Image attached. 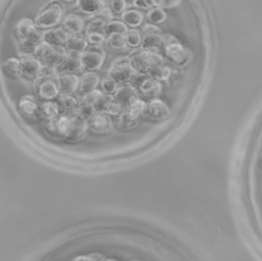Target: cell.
Masks as SVG:
<instances>
[{"label": "cell", "instance_id": "obj_38", "mask_svg": "<svg viewBox=\"0 0 262 261\" xmlns=\"http://www.w3.org/2000/svg\"><path fill=\"white\" fill-rule=\"evenodd\" d=\"M105 34L106 33H102V32H93V33L87 34V41L91 45H101V43L106 41Z\"/></svg>", "mask_w": 262, "mask_h": 261}, {"label": "cell", "instance_id": "obj_1", "mask_svg": "<svg viewBox=\"0 0 262 261\" xmlns=\"http://www.w3.org/2000/svg\"><path fill=\"white\" fill-rule=\"evenodd\" d=\"M52 124L53 130L63 139L77 141L84 137L89 124L77 111L59 115L55 118Z\"/></svg>", "mask_w": 262, "mask_h": 261}, {"label": "cell", "instance_id": "obj_24", "mask_svg": "<svg viewBox=\"0 0 262 261\" xmlns=\"http://www.w3.org/2000/svg\"><path fill=\"white\" fill-rule=\"evenodd\" d=\"M57 102L59 104L60 110L62 112H66V113L76 112L79 108V105H80L77 98L72 96L71 94H68V93L59 94Z\"/></svg>", "mask_w": 262, "mask_h": 261}, {"label": "cell", "instance_id": "obj_28", "mask_svg": "<svg viewBox=\"0 0 262 261\" xmlns=\"http://www.w3.org/2000/svg\"><path fill=\"white\" fill-rule=\"evenodd\" d=\"M87 46H88V41L76 35L71 36L66 43V48L68 51L83 52L84 50L87 49Z\"/></svg>", "mask_w": 262, "mask_h": 261}, {"label": "cell", "instance_id": "obj_16", "mask_svg": "<svg viewBox=\"0 0 262 261\" xmlns=\"http://www.w3.org/2000/svg\"><path fill=\"white\" fill-rule=\"evenodd\" d=\"M18 108L20 113L29 118L40 116L41 105H39L36 98L32 95H24L18 100Z\"/></svg>", "mask_w": 262, "mask_h": 261}, {"label": "cell", "instance_id": "obj_4", "mask_svg": "<svg viewBox=\"0 0 262 261\" xmlns=\"http://www.w3.org/2000/svg\"><path fill=\"white\" fill-rule=\"evenodd\" d=\"M130 61L134 69L142 75L150 74V72L158 66L164 63V59L162 55H160L157 51L144 50L141 49L129 56Z\"/></svg>", "mask_w": 262, "mask_h": 261}, {"label": "cell", "instance_id": "obj_18", "mask_svg": "<svg viewBox=\"0 0 262 261\" xmlns=\"http://www.w3.org/2000/svg\"><path fill=\"white\" fill-rule=\"evenodd\" d=\"M100 77L95 71H88L82 75L80 78V86L79 92L84 95L92 90L97 89L98 85L100 84Z\"/></svg>", "mask_w": 262, "mask_h": 261}, {"label": "cell", "instance_id": "obj_29", "mask_svg": "<svg viewBox=\"0 0 262 261\" xmlns=\"http://www.w3.org/2000/svg\"><path fill=\"white\" fill-rule=\"evenodd\" d=\"M106 43L111 48L116 49V50L125 49L128 45L127 42H126L125 34H119V33L107 35Z\"/></svg>", "mask_w": 262, "mask_h": 261}, {"label": "cell", "instance_id": "obj_34", "mask_svg": "<svg viewBox=\"0 0 262 261\" xmlns=\"http://www.w3.org/2000/svg\"><path fill=\"white\" fill-rule=\"evenodd\" d=\"M103 92L98 90V89H95V90H92L84 95H82V99H81V102H84V103H88V104H91L93 106H96V104L98 103V101L100 100V98L103 96Z\"/></svg>", "mask_w": 262, "mask_h": 261}, {"label": "cell", "instance_id": "obj_25", "mask_svg": "<svg viewBox=\"0 0 262 261\" xmlns=\"http://www.w3.org/2000/svg\"><path fill=\"white\" fill-rule=\"evenodd\" d=\"M59 104L58 102L52 100H46L41 104L40 117L47 120H54L59 116Z\"/></svg>", "mask_w": 262, "mask_h": 261}, {"label": "cell", "instance_id": "obj_27", "mask_svg": "<svg viewBox=\"0 0 262 261\" xmlns=\"http://www.w3.org/2000/svg\"><path fill=\"white\" fill-rule=\"evenodd\" d=\"M125 111L129 114L130 117H132L135 120H138L139 117L143 115L145 111H147V105L142 99L137 97L128 106H126Z\"/></svg>", "mask_w": 262, "mask_h": 261}, {"label": "cell", "instance_id": "obj_39", "mask_svg": "<svg viewBox=\"0 0 262 261\" xmlns=\"http://www.w3.org/2000/svg\"><path fill=\"white\" fill-rule=\"evenodd\" d=\"M119 121H120V124L125 127V128H130V127H133L137 124L138 120H135L133 119L132 117L129 116V114L126 112V111H123V113L120 115L119 117Z\"/></svg>", "mask_w": 262, "mask_h": 261}, {"label": "cell", "instance_id": "obj_17", "mask_svg": "<svg viewBox=\"0 0 262 261\" xmlns=\"http://www.w3.org/2000/svg\"><path fill=\"white\" fill-rule=\"evenodd\" d=\"M76 4L81 12L93 16L107 7V0H77Z\"/></svg>", "mask_w": 262, "mask_h": 261}, {"label": "cell", "instance_id": "obj_26", "mask_svg": "<svg viewBox=\"0 0 262 261\" xmlns=\"http://www.w3.org/2000/svg\"><path fill=\"white\" fill-rule=\"evenodd\" d=\"M122 19L127 26L136 28L142 24L143 14L137 9H128L122 13Z\"/></svg>", "mask_w": 262, "mask_h": 261}, {"label": "cell", "instance_id": "obj_44", "mask_svg": "<svg viewBox=\"0 0 262 261\" xmlns=\"http://www.w3.org/2000/svg\"><path fill=\"white\" fill-rule=\"evenodd\" d=\"M66 2H72V1H74V0H64Z\"/></svg>", "mask_w": 262, "mask_h": 261}, {"label": "cell", "instance_id": "obj_45", "mask_svg": "<svg viewBox=\"0 0 262 261\" xmlns=\"http://www.w3.org/2000/svg\"><path fill=\"white\" fill-rule=\"evenodd\" d=\"M133 1H134V0H133Z\"/></svg>", "mask_w": 262, "mask_h": 261}, {"label": "cell", "instance_id": "obj_15", "mask_svg": "<svg viewBox=\"0 0 262 261\" xmlns=\"http://www.w3.org/2000/svg\"><path fill=\"white\" fill-rule=\"evenodd\" d=\"M139 92L148 99L159 97L162 92V84L154 77L143 78L138 82Z\"/></svg>", "mask_w": 262, "mask_h": 261}, {"label": "cell", "instance_id": "obj_3", "mask_svg": "<svg viewBox=\"0 0 262 261\" xmlns=\"http://www.w3.org/2000/svg\"><path fill=\"white\" fill-rule=\"evenodd\" d=\"M34 54L41 59L44 66L57 68L64 60L68 50L62 45H53L42 41L34 50Z\"/></svg>", "mask_w": 262, "mask_h": 261}, {"label": "cell", "instance_id": "obj_7", "mask_svg": "<svg viewBox=\"0 0 262 261\" xmlns=\"http://www.w3.org/2000/svg\"><path fill=\"white\" fill-rule=\"evenodd\" d=\"M34 89L37 95L44 100H52L59 95V87L56 79L54 80L51 76L40 75L35 79Z\"/></svg>", "mask_w": 262, "mask_h": 261}, {"label": "cell", "instance_id": "obj_2", "mask_svg": "<svg viewBox=\"0 0 262 261\" xmlns=\"http://www.w3.org/2000/svg\"><path fill=\"white\" fill-rule=\"evenodd\" d=\"M107 75L118 84L129 85L137 81L139 73L134 69L129 57H120L112 62Z\"/></svg>", "mask_w": 262, "mask_h": 261}, {"label": "cell", "instance_id": "obj_10", "mask_svg": "<svg viewBox=\"0 0 262 261\" xmlns=\"http://www.w3.org/2000/svg\"><path fill=\"white\" fill-rule=\"evenodd\" d=\"M82 59L87 71H97L104 62L105 51L100 45H92L82 52Z\"/></svg>", "mask_w": 262, "mask_h": 261}, {"label": "cell", "instance_id": "obj_32", "mask_svg": "<svg viewBox=\"0 0 262 261\" xmlns=\"http://www.w3.org/2000/svg\"><path fill=\"white\" fill-rule=\"evenodd\" d=\"M3 68L10 75H13V76L19 75L20 74V60H19V58L11 56L4 61Z\"/></svg>", "mask_w": 262, "mask_h": 261}, {"label": "cell", "instance_id": "obj_37", "mask_svg": "<svg viewBox=\"0 0 262 261\" xmlns=\"http://www.w3.org/2000/svg\"><path fill=\"white\" fill-rule=\"evenodd\" d=\"M77 112L87 121H89V119L95 114L96 108L95 106L88 104V103H84V102H80L79 108L77 110Z\"/></svg>", "mask_w": 262, "mask_h": 261}, {"label": "cell", "instance_id": "obj_30", "mask_svg": "<svg viewBox=\"0 0 262 261\" xmlns=\"http://www.w3.org/2000/svg\"><path fill=\"white\" fill-rule=\"evenodd\" d=\"M151 77H154L155 79H157L160 82H168L169 79L171 78L172 75V70L168 67V66H158L156 67L149 74Z\"/></svg>", "mask_w": 262, "mask_h": 261}, {"label": "cell", "instance_id": "obj_5", "mask_svg": "<svg viewBox=\"0 0 262 261\" xmlns=\"http://www.w3.org/2000/svg\"><path fill=\"white\" fill-rule=\"evenodd\" d=\"M62 15V4L56 0H53L40 10L35 18V23L39 29H51L61 20Z\"/></svg>", "mask_w": 262, "mask_h": 261}, {"label": "cell", "instance_id": "obj_13", "mask_svg": "<svg viewBox=\"0 0 262 261\" xmlns=\"http://www.w3.org/2000/svg\"><path fill=\"white\" fill-rule=\"evenodd\" d=\"M84 68L83 59H82V52L77 51H68V54L62 61V63L57 68L59 72H67V73H79Z\"/></svg>", "mask_w": 262, "mask_h": 261}, {"label": "cell", "instance_id": "obj_23", "mask_svg": "<svg viewBox=\"0 0 262 261\" xmlns=\"http://www.w3.org/2000/svg\"><path fill=\"white\" fill-rule=\"evenodd\" d=\"M14 31H15L16 36L20 40H24V39L29 38L33 34H35L38 30H37V26H36L35 21H33L29 17H25L17 21V24L14 27Z\"/></svg>", "mask_w": 262, "mask_h": 261}, {"label": "cell", "instance_id": "obj_42", "mask_svg": "<svg viewBox=\"0 0 262 261\" xmlns=\"http://www.w3.org/2000/svg\"><path fill=\"white\" fill-rule=\"evenodd\" d=\"M180 2H181V0H165L164 8H172V7H175V6H177Z\"/></svg>", "mask_w": 262, "mask_h": 261}, {"label": "cell", "instance_id": "obj_35", "mask_svg": "<svg viewBox=\"0 0 262 261\" xmlns=\"http://www.w3.org/2000/svg\"><path fill=\"white\" fill-rule=\"evenodd\" d=\"M126 37V42L128 46L130 47H138L141 45L142 41V35L139 33V31L133 29V30H128V32L125 35Z\"/></svg>", "mask_w": 262, "mask_h": 261}, {"label": "cell", "instance_id": "obj_9", "mask_svg": "<svg viewBox=\"0 0 262 261\" xmlns=\"http://www.w3.org/2000/svg\"><path fill=\"white\" fill-rule=\"evenodd\" d=\"M20 60V75L28 79L38 78L43 71L44 64L40 58L36 55H32L28 52L19 55Z\"/></svg>", "mask_w": 262, "mask_h": 261}, {"label": "cell", "instance_id": "obj_8", "mask_svg": "<svg viewBox=\"0 0 262 261\" xmlns=\"http://www.w3.org/2000/svg\"><path fill=\"white\" fill-rule=\"evenodd\" d=\"M142 41L141 49L157 51L162 45L164 40V34L162 30L155 24H146L141 30Z\"/></svg>", "mask_w": 262, "mask_h": 261}, {"label": "cell", "instance_id": "obj_12", "mask_svg": "<svg viewBox=\"0 0 262 261\" xmlns=\"http://www.w3.org/2000/svg\"><path fill=\"white\" fill-rule=\"evenodd\" d=\"M55 79L57 81V84L61 93L71 94L76 90H79L80 78L76 74L58 72L57 75L55 76Z\"/></svg>", "mask_w": 262, "mask_h": 261}, {"label": "cell", "instance_id": "obj_21", "mask_svg": "<svg viewBox=\"0 0 262 261\" xmlns=\"http://www.w3.org/2000/svg\"><path fill=\"white\" fill-rule=\"evenodd\" d=\"M85 21L84 19L76 14V13H70L67 16H64L62 20V28L72 35H78L84 30Z\"/></svg>", "mask_w": 262, "mask_h": 261}, {"label": "cell", "instance_id": "obj_22", "mask_svg": "<svg viewBox=\"0 0 262 261\" xmlns=\"http://www.w3.org/2000/svg\"><path fill=\"white\" fill-rule=\"evenodd\" d=\"M147 113L151 118L160 120L166 118L169 115L170 110L166 102L157 97L150 99L149 103L147 104Z\"/></svg>", "mask_w": 262, "mask_h": 261}, {"label": "cell", "instance_id": "obj_6", "mask_svg": "<svg viewBox=\"0 0 262 261\" xmlns=\"http://www.w3.org/2000/svg\"><path fill=\"white\" fill-rule=\"evenodd\" d=\"M165 56L177 66H184L189 60L188 50L172 35H164L163 40Z\"/></svg>", "mask_w": 262, "mask_h": 261}, {"label": "cell", "instance_id": "obj_40", "mask_svg": "<svg viewBox=\"0 0 262 261\" xmlns=\"http://www.w3.org/2000/svg\"><path fill=\"white\" fill-rule=\"evenodd\" d=\"M111 8L115 14H122L126 10L125 0H111Z\"/></svg>", "mask_w": 262, "mask_h": 261}, {"label": "cell", "instance_id": "obj_33", "mask_svg": "<svg viewBox=\"0 0 262 261\" xmlns=\"http://www.w3.org/2000/svg\"><path fill=\"white\" fill-rule=\"evenodd\" d=\"M127 32H128L127 25L124 21H120V20H111L110 23H107L105 27V33L107 35L115 34V33L126 35Z\"/></svg>", "mask_w": 262, "mask_h": 261}, {"label": "cell", "instance_id": "obj_43", "mask_svg": "<svg viewBox=\"0 0 262 261\" xmlns=\"http://www.w3.org/2000/svg\"><path fill=\"white\" fill-rule=\"evenodd\" d=\"M147 1L150 4L151 8H154V7H163L164 8L165 0H147Z\"/></svg>", "mask_w": 262, "mask_h": 261}, {"label": "cell", "instance_id": "obj_11", "mask_svg": "<svg viewBox=\"0 0 262 261\" xmlns=\"http://www.w3.org/2000/svg\"><path fill=\"white\" fill-rule=\"evenodd\" d=\"M89 129L95 134H104L112 130L113 121L108 114L103 112L95 113L88 121Z\"/></svg>", "mask_w": 262, "mask_h": 261}, {"label": "cell", "instance_id": "obj_41", "mask_svg": "<svg viewBox=\"0 0 262 261\" xmlns=\"http://www.w3.org/2000/svg\"><path fill=\"white\" fill-rule=\"evenodd\" d=\"M133 4L136 8H140V9H143V10L151 9V6H150V4L148 3L147 0H134Z\"/></svg>", "mask_w": 262, "mask_h": 261}, {"label": "cell", "instance_id": "obj_19", "mask_svg": "<svg viewBox=\"0 0 262 261\" xmlns=\"http://www.w3.org/2000/svg\"><path fill=\"white\" fill-rule=\"evenodd\" d=\"M70 37V34L63 28H51L43 33V41L53 45H63Z\"/></svg>", "mask_w": 262, "mask_h": 261}, {"label": "cell", "instance_id": "obj_14", "mask_svg": "<svg viewBox=\"0 0 262 261\" xmlns=\"http://www.w3.org/2000/svg\"><path fill=\"white\" fill-rule=\"evenodd\" d=\"M95 108L97 112H103L112 116H120L124 111V106L115 98V96L106 93L100 98Z\"/></svg>", "mask_w": 262, "mask_h": 261}, {"label": "cell", "instance_id": "obj_36", "mask_svg": "<svg viewBox=\"0 0 262 261\" xmlns=\"http://www.w3.org/2000/svg\"><path fill=\"white\" fill-rule=\"evenodd\" d=\"M100 85H101V89H102L103 92L106 93V94H115L116 91H117L118 88H119V87H118V83L115 82V81H114L112 78H110V77L104 78V79L101 81Z\"/></svg>", "mask_w": 262, "mask_h": 261}, {"label": "cell", "instance_id": "obj_20", "mask_svg": "<svg viewBox=\"0 0 262 261\" xmlns=\"http://www.w3.org/2000/svg\"><path fill=\"white\" fill-rule=\"evenodd\" d=\"M114 96L124 107H126L135 98L138 97V90L131 84L123 85L122 87L118 88V90L116 91Z\"/></svg>", "mask_w": 262, "mask_h": 261}, {"label": "cell", "instance_id": "obj_31", "mask_svg": "<svg viewBox=\"0 0 262 261\" xmlns=\"http://www.w3.org/2000/svg\"><path fill=\"white\" fill-rule=\"evenodd\" d=\"M147 19L155 25L162 24L166 20L167 18V13L163 9V7H154L148 10L147 12Z\"/></svg>", "mask_w": 262, "mask_h": 261}]
</instances>
